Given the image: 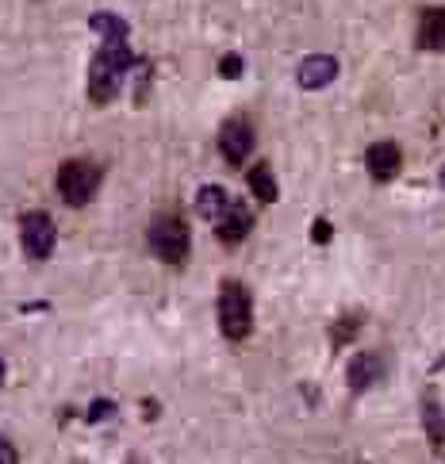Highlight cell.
Masks as SVG:
<instances>
[{
    "mask_svg": "<svg viewBox=\"0 0 445 464\" xmlns=\"http://www.w3.org/2000/svg\"><path fill=\"white\" fill-rule=\"evenodd\" d=\"M131 65H135V54H131L127 39L101 46V54L92 58V73H89V101L96 108L115 101V92H120V85H123V77H127Z\"/></svg>",
    "mask_w": 445,
    "mask_h": 464,
    "instance_id": "cell-1",
    "label": "cell"
},
{
    "mask_svg": "<svg viewBox=\"0 0 445 464\" xmlns=\"http://www.w3.org/2000/svg\"><path fill=\"white\" fill-rule=\"evenodd\" d=\"M219 330H223V338H230V342L250 338V330H254L250 292H246L238 280H223L219 285Z\"/></svg>",
    "mask_w": 445,
    "mask_h": 464,
    "instance_id": "cell-2",
    "label": "cell"
},
{
    "mask_svg": "<svg viewBox=\"0 0 445 464\" xmlns=\"http://www.w3.org/2000/svg\"><path fill=\"white\" fill-rule=\"evenodd\" d=\"M146 242H150V250L154 257H161L166 265H180L189 257L192 250V235H189V227L180 215L166 211V215H158V219L150 223V230H146Z\"/></svg>",
    "mask_w": 445,
    "mask_h": 464,
    "instance_id": "cell-3",
    "label": "cell"
},
{
    "mask_svg": "<svg viewBox=\"0 0 445 464\" xmlns=\"http://www.w3.org/2000/svg\"><path fill=\"white\" fill-rule=\"evenodd\" d=\"M104 180V169L92 161H62L58 169V192L70 208H85Z\"/></svg>",
    "mask_w": 445,
    "mask_h": 464,
    "instance_id": "cell-4",
    "label": "cell"
},
{
    "mask_svg": "<svg viewBox=\"0 0 445 464\" xmlns=\"http://www.w3.org/2000/svg\"><path fill=\"white\" fill-rule=\"evenodd\" d=\"M20 242H24V254L31 261H46L54 254V242H58V227L46 211H27L20 219Z\"/></svg>",
    "mask_w": 445,
    "mask_h": 464,
    "instance_id": "cell-5",
    "label": "cell"
},
{
    "mask_svg": "<svg viewBox=\"0 0 445 464\" xmlns=\"http://www.w3.org/2000/svg\"><path fill=\"white\" fill-rule=\"evenodd\" d=\"M219 150L230 165H242L246 158H250L254 150V127L250 120H242V115H235V120H227L219 127Z\"/></svg>",
    "mask_w": 445,
    "mask_h": 464,
    "instance_id": "cell-6",
    "label": "cell"
},
{
    "mask_svg": "<svg viewBox=\"0 0 445 464\" xmlns=\"http://www.w3.org/2000/svg\"><path fill=\"white\" fill-rule=\"evenodd\" d=\"M250 227H254V211L246 204H238V200H230V208L216 219V238L235 246V242H242L246 235H250Z\"/></svg>",
    "mask_w": 445,
    "mask_h": 464,
    "instance_id": "cell-7",
    "label": "cell"
},
{
    "mask_svg": "<svg viewBox=\"0 0 445 464\" xmlns=\"http://www.w3.org/2000/svg\"><path fill=\"white\" fill-rule=\"evenodd\" d=\"M338 77V62L331 54H311L300 62V70H295V81H300V89H326L331 81Z\"/></svg>",
    "mask_w": 445,
    "mask_h": 464,
    "instance_id": "cell-8",
    "label": "cell"
},
{
    "mask_svg": "<svg viewBox=\"0 0 445 464\" xmlns=\"http://www.w3.org/2000/svg\"><path fill=\"white\" fill-rule=\"evenodd\" d=\"M365 165H369L372 180H392L395 173H400L403 154H400V146H395V142H376V146H369Z\"/></svg>",
    "mask_w": 445,
    "mask_h": 464,
    "instance_id": "cell-9",
    "label": "cell"
},
{
    "mask_svg": "<svg viewBox=\"0 0 445 464\" xmlns=\"http://www.w3.org/2000/svg\"><path fill=\"white\" fill-rule=\"evenodd\" d=\"M419 46L422 51H445V8H426L419 20Z\"/></svg>",
    "mask_w": 445,
    "mask_h": 464,
    "instance_id": "cell-10",
    "label": "cell"
},
{
    "mask_svg": "<svg viewBox=\"0 0 445 464\" xmlns=\"http://www.w3.org/2000/svg\"><path fill=\"white\" fill-rule=\"evenodd\" d=\"M381 357L376 353H357L353 361H350V388L353 392H365V388H372L376 384V376H381Z\"/></svg>",
    "mask_w": 445,
    "mask_h": 464,
    "instance_id": "cell-11",
    "label": "cell"
},
{
    "mask_svg": "<svg viewBox=\"0 0 445 464\" xmlns=\"http://www.w3.org/2000/svg\"><path fill=\"white\" fill-rule=\"evenodd\" d=\"M89 27L101 35V43H123V39H131V24L120 20L115 12H92L89 15Z\"/></svg>",
    "mask_w": 445,
    "mask_h": 464,
    "instance_id": "cell-12",
    "label": "cell"
},
{
    "mask_svg": "<svg viewBox=\"0 0 445 464\" xmlns=\"http://www.w3.org/2000/svg\"><path fill=\"white\" fill-rule=\"evenodd\" d=\"M227 208H230V192L219 188V185H204L200 196H196V215H204V219H211V223H216Z\"/></svg>",
    "mask_w": 445,
    "mask_h": 464,
    "instance_id": "cell-13",
    "label": "cell"
},
{
    "mask_svg": "<svg viewBox=\"0 0 445 464\" xmlns=\"http://www.w3.org/2000/svg\"><path fill=\"white\" fill-rule=\"evenodd\" d=\"M250 192L257 196V200H266V204L276 200V177H273V169H269L266 161L254 165V173H250Z\"/></svg>",
    "mask_w": 445,
    "mask_h": 464,
    "instance_id": "cell-14",
    "label": "cell"
},
{
    "mask_svg": "<svg viewBox=\"0 0 445 464\" xmlns=\"http://www.w3.org/2000/svg\"><path fill=\"white\" fill-rule=\"evenodd\" d=\"M426 434H430L434 445L445 441V414H441V407L434 400H426Z\"/></svg>",
    "mask_w": 445,
    "mask_h": 464,
    "instance_id": "cell-15",
    "label": "cell"
},
{
    "mask_svg": "<svg viewBox=\"0 0 445 464\" xmlns=\"http://www.w3.org/2000/svg\"><path fill=\"white\" fill-rule=\"evenodd\" d=\"M219 77L238 81V77H242V58H238V54H227V58L219 62Z\"/></svg>",
    "mask_w": 445,
    "mask_h": 464,
    "instance_id": "cell-16",
    "label": "cell"
},
{
    "mask_svg": "<svg viewBox=\"0 0 445 464\" xmlns=\"http://www.w3.org/2000/svg\"><path fill=\"white\" fill-rule=\"evenodd\" d=\"M111 414H115V403L111 400H96L89 407V422H104V419H111Z\"/></svg>",
    "mask_w": 445,
    "mask_h": 464,
    "instance_id": "cell-17",
    "label": "cell"
},
{
    "mask_svg": "<svg viewBox=\"0 0 445 464\" xmlns=\"http://www.w3.org/2000/svg\"><path fill=\"white\" fill-rule=\"evenodd\" d=\"M311 238H315V242H331V223L315 219V227H311Z\"/></svg>",
    "mask_w": 445,
    "mask_h": 464,
    "instance_id": "cell-18",
    "label": "cell"
},
{
    "mask_svg": "<svg viewBox=\"0 0 445 464\" xmlns=\"http://www.w3.org/2000/svg\"><path fill=\"white\" fill-rule=\"evenodd\" d=\"M0 464H15V450L8 445V438H0Z\"/></svg>",
    "mask_w": 445,
    "mask_h": 464,
    "instance_id": "cell-19",
    "label": "cell"
},
{
    "mask_svg": "<svg viewBox=\"0 0 445 464\" xmlns=\"http://www.w3.org/2000/svg\"><path fill=\"white\" fill-rule=\"evenodd\" d=\"M0 380H5V361H0Z\"/></svg>",
    "mask_w": 445,
    "mask_h": 464,
    "instance_id": "cell-20",
    "label": "cell"
},
{
    "mask_svg": "<svg viewBox=\"0 0 445 464\" xmlns=\"http://www.w3.org/2000/svg\"><path fill=\"white\" fill-rule=\"evenodd\" d=\"M438 180H441V185H445V169H441V177H438Z\"/></svg>",
    "mask_w": 445,
    "mask_h": 464,
    "instance_id": "cell-21",
    "label": "cell"
}]
</instances>
